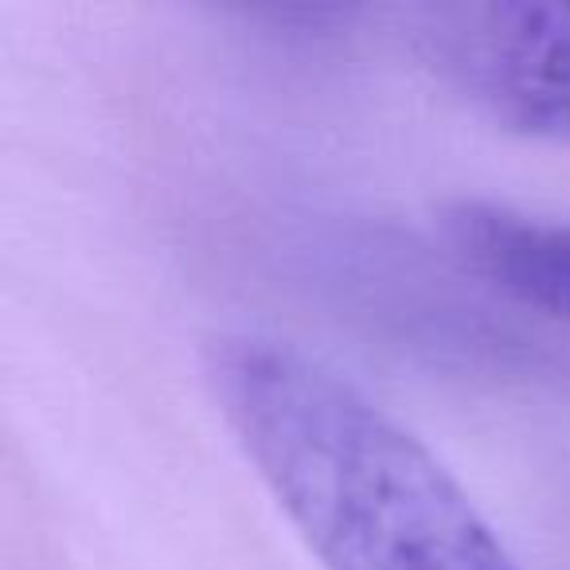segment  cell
Instances as JSON below:
<instances>
[{"label": "cell", "instance_id": "1", "mask_svg": "<svg viewBox=\"0 0 570 570\" xmlns=\"http://www.w3.org/2000/svg\"><path fill=\"white\" fill-rule=\"evenodd\" d=\"M204 380L321 570H520L434 450L325 360L223 333Z\"/></svg>", "mask_w": 570, "mask_h": 570}, {"label": "cell", "instance_id": "2", "mask_svg": "<svg viewBox=\"0 0 570 570\" xmlns=\"http://www.w3.org/2000/svg\"><path fill=\"white\" fill-rule=\"evenodd\" d=\"M430 56L497 118L570 141V4H461L426 24Z\"/></svg>", "mask_w": 570, "mask_h": 570}, {"label": "cell", "instance_id": "3", "mask_svg": "<svg viewBox=\"0 0 570 570\" xmlns=\"http://www.w3.org/2000/svg\"><path fill=\"white\" fill-rule=\"evenodd\" d=\"M458 258L512 302L570 325V223L504 204H458L445 215Z\"/></svg>", "mask_w": 570, "mask_h": 570}]
</instances>
